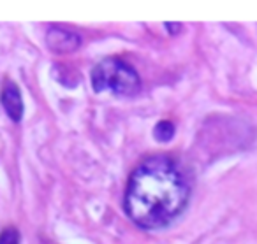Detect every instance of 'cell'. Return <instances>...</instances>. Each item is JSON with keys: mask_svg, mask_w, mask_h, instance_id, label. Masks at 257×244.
<instances>
[{"mask_svg": "<svg viewBox=\"0 0 257 244\" xmlns=\"http://www.w3.org/2000/svg\"><path fill=\"white\" fill-rule=\"evenodd\" d=\"M189 197V183L175 160L155 155L134 169L125 191L123 207L138 226L161 230L178 218Z\"/></svg>", "mask_w": 257, "mask_h": 244, "instance_id": "cell-1", "label": "cell"}, {"mask_svg": "<svg viewBox=\"0 0 257 244\" xmlns=\"http://www.w3.org/2000/svg\"><path fill=\"white\" fill-rule=\"evenodd\" d=\"M92 86L95 92H111L133 97L140 92L141 79L128 64L118 58H104L92 71Z\"/></svg>", "mask_w": 257, "mask_h": 244, "instance_id": "cell-2", "label": "cell"}, {"mask_svg": "<svg viewBox=\"0 0 257 244\" xmlns=\"http://www.w3.org/2000/svg\"><path fill=\"white\" fill-rule=\"evenodd\" d=\"M46 43L51 51L55 53H72L81 44V37L76 32L60 29V27H51L46 34Z\"/></svg>", "mask_w": 257, "mask_h": 244, "instance_id": "cell-3", "label": "cell"}, {"mask_svg": "<svg viewBox=\"0 0 257 244\" xmlns=\"http://www.w3.org/2000/svg\"><path fill=\"white\" fill-rule=\"evenodd\" d=\"M0 100H2V106H4L8 116L11 118L13 121H20L23 116V99L22 93H20V88L15 85V83L8 81L2 88V95H0Z\"/></svg>", "mask_w": 257, "mask_h": 244, "instance_id": "cell-4", "label": "cell"}, {"mask_svg": "<svg viewBox=\"0 0 257 244\" xmlns=\"http://www.w3.org/2000/svg\"><path fill=\"white\" fill-rule=\"evenodd\" d=\"M175 135V125L171 121H161V123L155 125L154 128V137L157 139L159 142H169Z\"/></svg>", "mask_w": 257, "mask_h": 244, "instance_id": "cell-5", "label": "cell"}, {"mask_svg": "<svg viewBox=\"0 0 257 244\" xmlns=\"http://www.w3.org/2000/svg\"><path fill=\"white\" fill-rule=\"evenodd\" d=\"M0 244H20V232L13 226L0 232Z\"/></svg>", "mask_w": 257, "mask_h": 244, "instance_id": "cell-6", "label": "cell"}, {"mask_svg": "<svg viewBox=\"0 0 257 244\" xmlns=\"http://www.w3.org/2000/svg\"><path fill=\"white\" fill-rule=\"evenodd\" d=\"M166 29L171 30L169 34H178L180 30H182V25H180V23H166Z\"/></svg>", "mask_w": 257, "mask_h": 244, "instance_id": "cell-7", "label": "cell"}]
</instances>
